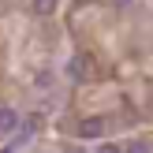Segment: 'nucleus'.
<instances>
[{"label":"nucleus","mask_w":153,"mask_h":153,"mask_svg":"<svg viewBox=\"0 0 153 153\" xmlns=\"http://www.w3.org/2000/svg\"><path fill=\"white\" fill-rule=\"evenodd\" d=\"M94 75H97V67H94V60H90V56H82V52H79V56L67 60V79L86 82V79H94Z\"/></svg>","instance_id":"f257e3e1"},{"label":"nucleus","mask_w":153,"mask_h":153,"mask_svg":"<svg viewBox=\"0 0 153 153\" xmlns=\"http://www.w3.org/2000/svg\"><path fill=\"white\" fill-rule=\"evenodd\" d=\"M101 134H105V120H97V116H90V120H79V138L94 142V138H101Z\"/></svg>","instance_id":"f03ea898"},{"label":"nucleus","mask_w":153,"mask_h":153,"mask_svg":"<svg viewBox=\"0 0 153 153\" xmlns=\"http://www.w3.org/2000/svg\"><path fill=\"white\" fill-rule=\"evenodd\" d=\"M15 131H19V112L4 105L0 108V134H15Z\"/></svg>","instance_id":"7ed1b4c3"},{"label":"nucleus","mask_w":153,"mask_h":153,"mask_svg":"<svg viewBox=\"0 0 153 153\" xmlns=\"http://www.w3.org/2000/svg\"><path fill=\"white\" fill-rule=\"evenodd\" d=\"M56 11V0H34V15H52Z\"/></svg>","instance_id":"20e7f679"},{"label":"nucleus","mask_w":153,"mask_h":153,"mask_svg":"<svg viewBox=\"0 0 153 153\" xmlns=\"http://www.w3.org/2000/svg\"><path fill=\"white\" fill-rule=\"evenodd\" d=\"M116 4H120V7H127V4H131V0H116Z\"/></svg>","instance_id":"39448f33"}]
</instances>
